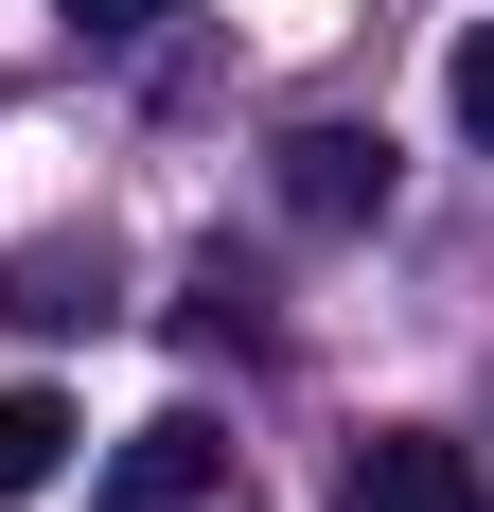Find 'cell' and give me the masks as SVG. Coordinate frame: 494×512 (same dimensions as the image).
I'll return each mask as SVG.
<instances>
[{
  "mask_svg": "<svg viewBox=\"0 0 494 512\" xmlns=\"http://www.w3.org/2000/svg\"><path fill=\"white\" fill-rule=\"evenodd\" d=\"M336 512H494V477H477V442H442V424H371L353 477H336Z\"/></svg>",
  "mask_w": 494,
  "mask_h": 512,
  "instance_id": "obj_1",
  "label": "cell"
},
{
  "mask_svg": "<svg viewBox=\"0 0 494 512\" xmlns=\"http://www.w3.org/2000/svg\"><path fill=\"white\" fill-rule=\"evenodd\" d=\"M389 177H406L389 124H300V142H283V212H300V230H371Z\"/></svg>",
  "mask_w": 494,
  "mask_h": 512,
  "instance_id": "obj_2",
  "label": "cell"
},
{
  "mask_svg": "<svg viewBox=\"0 0 494 512\" xmlns=\"http://www.w3.org/2000/svg\"><path fill=\"white\" fill-rule=\"evenodd\" d=\"M230 460H247V442H230L212 407H159L142 442L106 460V495H124V512H195V495H230Z\"/></svg>",
  "mask_w": 494,
  "mask_h": 512,
  "instance_id": "obj_3",
  "label": "cell"
},
{
  "mask_svg": "<svg viewBox=\"0 0 494 512\" xmlns=\"http://www.w3.org/2000/svg\"><path fill=\"white\" fill-rule=\"evenodd\" d=\"M71 442H89V424H71V389H0V512L53 495V477H71Z\"/></svg>",
  "mask_w": 494,
  "mask_h": 512,
  "instance_id": "obj_4",
  "label": "cell"
},
{
  "mask_svg": "<svg viewBox=\"0 0 494 512\" xmlns=\"http://www.w3.org/2000/svg\"><path fill=\"white\" fill-rule=\"evenodd\" d=\"M106 301V265H71V248H36V265H18V301H0V318H53V336H71V318H89Z\"/></svg>",
  "mask_w": 494,
  "mask_h": 512,
  "instance_id": "obj_5",
  "label": "cell"
},
{
  "mask_svg": "<svg viewBox=\"0 0 494 512\" xmlns=\"http://www.w3.org/2000/svg\"><path fill=\"white\" fill-rule=\"evenodd\" d=\"M442 106H459V142H477V159H494V18H477V36H459V53H442Z\"/></svg>",
  "mask_w": 494,
  "mask_h": 512,
  "instance_id": "obj_6",
  "label": "cell"
},
{
  "mask_svg": "<svg viewBox=\"0 0 494 512\" xmlns=\"http://www.w3.org/2000/svg\"><path fill=\"white\" fill-rule=\"evenodd\" d=\"M53 18H89V36H159L177 0H53Z\"/></svg>",
  "mask_w": 494,
  "mask_h": 512,
  "instance_id": "obj_7",
  "label": "cell"
}]
</instances>
